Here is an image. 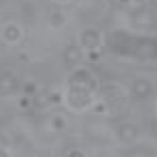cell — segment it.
Instances as JSON below:
<instances>
[{
    "label": "cell",
    "mask_w": 157,
    "mask_h": 157,
    "mask_svg": "<svg viewBox=\"0 0 157 157\" xmlns=\"http://www.w3.org/2000/svg\"><path fill=\"white\" fill-rule=\"evenodd\" d=\"M135 37L126 32H112L106 36V44L114 52L132 56V47Z\"/></svg>",
    "instance_id": "7a4b0ae2"
},
{
    "label": "cell",
    "mask_w": 157,
    "mask_h": 157,
    "mask_svg": "<svg viewBox=\"0 0 157 157\" xmlns=\"http://www.w3.org/2000/svg\"><path fill=\"white\" fill-rule=\"evenodd\" d=\"M121 2H129V0H121Z\"/></svg>",
    "instance_id": "9a60e30c"
},
{
    "label": "cell",
    "mask_w": 157,
    "mask_h": 157,
    "mask_svg": "<svg viewBox=\"0 0 157 157\" xmlns=\"http://www.w3.org/2000/svg\"><path fill=\"white\" fill-rule=\"evenodd\" d=\"M94 88H96V82L90 73L84 69L76 71L71 79V94H69L71 105L76 109L87 106Z\"/></svg>",
    "instance_id": "6da1fadb"
},
{
    "label": "cell",
    "mask_w": 157,
    "mask_h": 157,
    "mask_svg": "<svg viewBox=\"0 0 157 157\" xmlns=\"http://www.w3.org/2000/svg\"><path fill=\"white\" fill-rule=\"evenodd\" d=\"M132 56L142 61L154 60L156 57V42L151 37H135L132 47Z\"/></svg>",
    "instance_id": "3957f363"
},
{
    "label": "cell",
    "mask_w": 157,
    "mask_h": 157,
    "mask_svg": "<svg viewBox=\"0 0 157 157\" xmlns=\"http://www.w3.org/2000/svg\"><path fill=\"white\" fill-rule=\"evenodd\" d=\"M81 40H82V47L84 48L93 51L99 45V33L94 32V30H85L84 33H82Z\"/></svg>",
    "instance_id": "8992f818"
},
{
    "label": "cell",
    "mask_w": 157,
    "mask_h": 157,
    "mask_svg": "<svg viewBox=\"0 0 157 157\" xmlns=\"http://www.w3.org/2000/svg\"><path fill=\"white\" fill-rule=\"evenodd\" d=\"M5 36H6L8 40H17L18 36H20V30H18L15 25H11V27H8V29H6Z\"/></svg>",
    "instance_id": "9c48e42d"
},
{
    "label": "cell",
    "mask_w": 157,
    "mask_h": 157,
    "mask_svg": "<svg viewBox=\"0 0 157 157\" xmlns=\"http://www.w3.org/2000/svg\"><path fill=\"white\" fill-rule=\"evenodd\" d=\"M17 78L13 75H9V73H5L2 78H0V93L2 94H9L12 93L13 90L17 88Z\"/></svg>",
    "instance_id": "277c9868"
},
{
    "label": "cell",
    "mask_w": 157,
    "mask_h": 157,
    "mask_svg": "<svg viewBox=\"0 0 157 157\" xmlns=\"http://www.w3.org/2000/svg\"><path fill=\"white\" fill-rule=\"evenodd\" d=\"M20 103H21V106H27L29 105V99H21Z\"/></svg>",
    "instance_id": "4fadbf2b"
},
{
    "label": "cell",
    "mask_w": 157,
    "mask_h": 157,
    "mask_svg": "<svg viewBox=\"0 0 157 157\" xmlns=\"http://www.w3.org/2000/svg\"><path fill=\"white\" fill-rule=\"evenodd\" d=\"M54 126H56V129H59V127H63L64 126V121L61 117H56L54 118Z\"/></svg>",
    "instance_id": "8fae6325"
},
{
    "label": "cell",
    "mask_w": 157,
    "mask_h": 157,
    "mask_svg": "<svg viewBox=\"0 0 157 157\" xmlns=\"http://www.w3.org/2000/svg\"><path fill=\"white\" fill-rule=\"evenodd\" d=\"M133 93H135V96H138V97H147L151 93V85H150L148 81L138 79L133 84Z\"/></svg>",
    "instance_id": "52a82bcc"
},
{
    "label": "cell",
    "mask_w": 157,
    "mask_h": 157,
    "mask_svg": "<svg viewBox=\"0 0 157 157\" xmlns=\"http://www.w3.org/2000/svg\"><path fill=\"white\" fill-rule=\"evenodd\" d=\"M79 57H81V52L76 47H69L64 52V60L67 63H75V61L79 60Z\"/></svg>",
    "instance_id": "ba28073f"
},
{
    "label": "cell",
    "mask_w": 157,
    "mask_h": 157,
    "mask_svg": "<svg viewBox=\"0 0 157 157\" xmlns=\"http://www.w3.org/2000/svg\"><path fill=\"white\" fill-rule=\"evenodd\" d=\"M25 94L27 96H33L35 93H36V85H33V84H29V85H25Z\"/></svg>",
    "instance_id": "30bf717a"
},
{
    "label": "cell",
    "mask_w": 157,
    "mask_h": 157,
    "mask_svg": "<svg viewBox=\"0 0 157 157\" xmlns=\"http://www.w3.org/2000/svg\"><path fill=\"white\" fill-rule=\"evenodd\" d=\"M136 135H138L136 127L132 126V124H124V126H121L120 129H118V138H120L124 144L133 142V141L136 139Z\"/></svg>",
    "instance_id": "5b68a950"
},
{
    "label": "cell",
    "mask_w": 157,
    "mask_h": 157,
    "mask_svg": "<svg viewBox=\"0 0 157 157\" xmlns=\"http://www.w3.org/2000/svg\"><path fill=\"white\" fill-rule=\"evenodd\" d=\"M88 57H90V59H91V60H97V59H99V56H97V54H94V52H93V51H91V52H90V54H88Z\"/></svg>",
    "instance_id": "7c38bea8"
},
{
    "label": "cell",
    "mask_w": 157,
    "mask_h": 157,
    "mask_svg": "<svg viewBox=\"0 0 157 157\" xmlns=\"http://www.w3.org/2000/svg\"><path fill=\"white\" fill-rule=\"evenodd\" d=\"M71 154H73V156H82V153H79V151H72Z\"/></svg>",
    "instance_id": "5bb4252c"
}]
</instances>
